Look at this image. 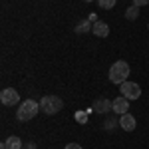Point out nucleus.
<instances>
[{
    "mask_svg": "<svg viewBox=\"0 0 149 149\" xmlns=\"http://www.w3.org/2000/svg\"><path fill=\"white\" fill-rule=\"evenodd\" d=\"M127 76H129V66H127V62L123 60H117L111 64V68H109V81L111 84H123L127 81Z\"/></svg>",
    "mask_w": 149,
    "mask_h": 149,
    "instance_id": "1",
    "label": "nucleus"
},
{
    "mask_svg": "<svg viewBox=\"0 0 149 149\" xmlns=\"http://www.w3.org/2000/svg\"><path fill=\"white\" fill-rule=\"evenodd\" d=\"M38 111H40V103L34 102V100H26V102L20 103L16 117H18V121H30L38 115Z\"/></svg>",
    "mask_w": 149,
    "mask_h": 149,
    "instance_id": "2",
    "label": "nucleus"
},
{
    "mask_svg": "<svg viewBox=\"0 0 149 149\" xmlns=\"http://www.w3.org/2000/svg\"><path fill=\"white\" fill-rule=\"evenodd\" d=\"M62 107H64V102H62L58 95H44V97L40 100V109H42L46 115L58 113Z\"/></svg>",
    "mask_w": 149,
    "mask_h": 149,
    "instance_id": "3",
    "label": "nucleus"
},
{
    "mask_svg": "<svg viewBox=\"0 0 149 149\" xmlns=\"http://www.w3.org/2000/svg\"><path fill=\"white\" fill-rule=\"evenodd\" d=\"M119 92H121L123 97H127V100L131 102V100H139L141 88H139V84H135V81H123L121 88H119Z\"/></svg>",
    "mask_w": 149,
    "mask_h": 149,
    "instance_id": "4",
    "label": "nucleus"
},
{
    "mask_svg": "<svg viewBox=\"0 0 149 149\" xmlns=\"http://www.w3.org/2000/svg\"><path fill=\"white\" fill-rule=\"evenodd\" d=\"M0 102L4 103V105H16V103L20 102V95H18V92L14 88H6V90L0 92Z\"/></svg>",
    "mask_w": 149,
    "mask_h": 149,
    "instance_id": "5",
    "label": "nucleus"
},
{
    "mask_svg": "<svg viewBox=\"0 0 149 149\" xmlns=\"http://www.w3.org/2000/svg\"><path fill=\"white\" fill-rule=\"evenodd\" d=\"M111 103H113V107H111V109H113L115 113L123 115V113H127V111H129V100H127V97H123V95L115 97Z\"/></svg>",
    "mask_w": 149,
    "mask_h": 149,
    "instance_id": "6",
    "label": "nucleus"
},
{
    "mask_svg": "<svg viewBox=\"0 0 149 149\" xmlns=\"http://www.w3.org/2000/svg\"><path fill=\"white\" fill-rule=\"evenodd\" d=\"M135 125H137V121H135V117L129 113V111L119 117V127H121L123 131H133V129H135Z\"/></svg>",
    "mask_w": 149,
    "mask_h": 149,
    "instance_id": "7",
    "label": "nucleus"
},
{
    "mask_svg": "<svg viewBox=\"0 0 149 149\" xmlns=\"http://www.w3.org/2000/svg\"><path fill=\"white\" fill-rule=\"evenodd\" d=\"M111 107H113V103H111V100H107V97H100V100L93 102V111L95 113H105Z\"/></svg>",
    "mask_w": 149,
    "mask_h": 149,
    "instance_id": "8",
    "label": "nucleus"
},
{
    "mask_svg": "<svg viewBox=\"0 0 149 149\" xmlns=\"http://www.w3.org/2000/svg\"><path fill=\"white\" fill-rule=\"evenodd\" d=\"M92 32L97 38H107V34H109V26L105 22H102V20H95L93 22V26H92Z\"/></svg>",
    "mask_w": 149,
    "mask_h": 149,
    "instance_id": "9",
    "label": "nucleus"
},
{
    "mask_svg": "<svg viewBox=\"0 0 149 149\" xmlns=\"http://www.w3.org/2000/svg\"><path fill=\"white\" fill-rule=\"evenodd\" d=\"M92 26H93V22L90 18H86V20H81V22L76 24V32H78V34H86V32L92 30Z\"/></svg>",
    "mask_w": 149,
    "mask_h": 149,
    "instance_id": "10",
    "label": "nucleus"
},
{
    "mask_svg": "<svg viewBox=\"0 0 149 149\" xmlns=\"http://www.w3.org/2000/svg\"><path fill=\"white\" fill-rule=\"evenodd\" d=\"M6 141V147L8 149H22V139L16 137V135H10L8 139H4Z\"/></svg>",
    "mask_w": 149,
    "mask_h": 149,
    "instance_id": "11",
    "label": "nucleus"
},
{
    "mask_svg": "<svg viewBox=\"0 0 149 149\" xmlns=\"http://www.w3.org/2000/svg\"><path fill=\"white\" fill-rule=\"evenodd\" d=\"M137 16H139V6H129V8L125 10V18L127 20H135Z\"/></svg>",
    "mask_w": 149,
    "mask_h": 149,
    "instance_id": "12",
    "label": "nucleus"
},
{
    "mask_svg": "<svg viewBox=\"0 0 149 149\" xmlns=\"http://www.w3.org/2000/svg\"><path fill=\"white\" fill-rule=\"evenodd\" d=\"M97 4H100L102 8H105V10H109V8L115 6V0H97Z\"/></svg>",
    "mask_w": 149,
    "mask_h": 149,
    "instance_id": "13",
    "label": "nucleus"
},
{
    "mask_svg": "<svg viewBox=\"0 0 149 149\" xmlns=\"http://www.w3.org/2000/svg\"><path fill=\"white\" fill-rule=\"evenodd\" d=\"M115 125H119V121H117V119H113V117H107V121L103 123V127H105V129H113Z\"/></svg>",
    "mask_w": 149,
    "mask_h": 149,
    "instance_id": "14",
    "label": "nucleus"
},
{
    "mask_svg": "<svg viewBox=\"0 0 149 149\" xmlns=\"http://www.w3.org/2000/svg\"><path fill=\"white\" fill-rule=\"evenodd\" d=\"M76 119H78L80 123H86V121H88V113H84V111H78V113H76Z\"/></svg>",
    "mask_w": 149,
    "mask_h": 149,
    "instance_id": "15",
    "label": "nucleus"
},
{
    "mask_svg": "<svg viewBox=\"0 0 149 149\" xmlns=\"http://www.w3.org/2000/svg\"><path fill=\"white\" fill-rule=\"evenodd\" d=\"M149 4V0H133V6H139V8H141V6H147Z\"/></svg>",
    "mask_w": 149,
    "mask_h": 149,
    "instance_id": "16",
    "label": "nucleus"
},
{
    "mask_svg": "<svg viewBox=\"0 0 149 149\" xmlns=\"http://www.w3.org/2000/svg\"><path fill=\"white\" fill-rule=\"evenodd\" d=\"M66 149H81V145H78V143H68Z\"/></svg>",
    "mask_w": 149,
    "mask_h": 149,
    "instance_id": "17",
    "label": "nucleus"
},
{
    "mask_svg": "<svg viewBox=\"0 0 149 149\" xmlns=\"http://www.w3.org/2000/svg\"><path fill=\"white\" fill-rule=\"evenodd\" d=\"M26 149H36V143H32V141H30V143L26 145Z\"/></svg>",
    "mask_w": 149,
    "mask_h": 149,
    "instance_id": "18",
    "label": "nucleus"
},
{
    "mask_svg": "<svg viewBox=\"0 0 149 149\" xmlns=\"http://www.w3.org/2000/svg\"><path fill=\"white\" fill-rule=\"evenodd\" d=\"M0 149H8V147H6V141H2V143H0Z\"/></svg>",
    "mask_w": 149,
    "mask_h": 149,
    "instance_id": "19",
    "label": "nucleus"
},
{
    "mask_svg": "<svg viewBox=\"0 0 149 149\" xmlns=\"http://www.w3.org/2000/svg\"><path fill=\"white\" fill-rule=\"evenodd\" d=\"M84 2H93V0H84Z\"/></svg>",
    "mask_w": 149,
    "mask_h": 149,
    "instance_id": "20",
    "label": "nucleus"
}]
</instances>
